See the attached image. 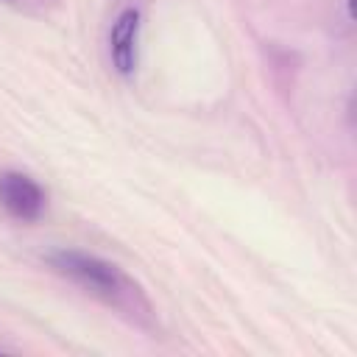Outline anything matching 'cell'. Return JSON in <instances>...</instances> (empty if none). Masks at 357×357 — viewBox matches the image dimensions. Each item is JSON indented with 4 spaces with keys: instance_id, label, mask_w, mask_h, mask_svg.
Listing matches in <instances>:
<instances>
[{
    "instance_id": "7a4b0ae2",
    "label": "cell",
    "mask_w": 357,
    "mask_h": 357,
    "mask_svg": "<svg viewBox=\"0 0 357 357\" xmlns=\"http://www.w3.org/2000/svg\"><path fill=\"white\" fill-rule=\"evenodd\" d=\"M0 206L17 220H36L45 209V192L31 176L6 170L0 173Z\"/></svg>"
},
{
    "instance_id": "6da1fadb",
    "label": "cell",
    "mask_w": 357,
    "mask_h": 357,
    "mask_svg": "<svg viewBox=\"0 0 357 357\" xmlns=\"http://www.w3.org/2000/svg\"><path fill=\"white\" fill-rule=\"evenodd\" d=\"M47 262L53 265V271H59L61 276H67L70 282L81 284L86 293H92L109 304L120 307L137 293V287L128 282V276L117 265H112L95 254H86L78 248H56L47 254Z\"/></svg>"
},
{
    "instance_id": "3957f363",
    "label": "cell",
    "mask_w": 357,
    "mask_h": 357,
    "mask_svg": "<svg viewBox=\"0 0 357 357\" xmlns=\"http://www.w3.org/2000/svg\"><path fill=\"white\" fill-rule=\"evenodd\" d=\"M137 45H139V11L126 8L117 14L109 31V53L120 75H131L137 70Z\"/></svg>"
}]
</instances>
